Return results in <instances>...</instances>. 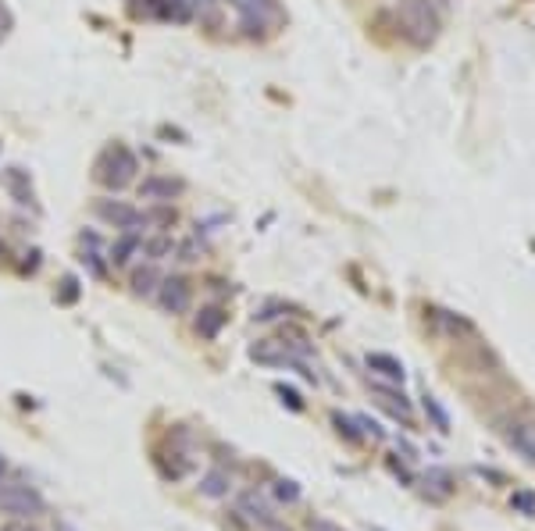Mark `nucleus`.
<instances>
[{
	"instance_id": "f257e3e1",
	"label": "nucleus",
	"mask_w": 535,
	"mask_h": 531,
	"mask_svg": "<svg viewBox=\"0 0 535 531\" xmlns=\"http://www.w3.org/2000/svg\"><path fill=\"white\" fill-rule=\"evenodd\" d=\"M136 171H139V161L136 154L125 147V143H111L100 150V158L93 161V182L111 189V193H122L125 186L136 182Z\"/></svg>"
},
{
	"instance_id": "f03ea898",
	"label": "nucleus",
	"mask_w": 535,
	"mask_h": 531,
	"mask_svg": "<svg viewBox=\"0 0 535 531\" xmlns=\"http://www.w3.org/2000/svg\"><path fill=\"white\" fill-rule=\"evenodd\" d=\"M396 18H400L404 36L417 46L439 36V15H436L432 0H396Z\"/></svg>"
},
{
	"instance_id": "7ed1b4c3",
	"label": "nucleus",
	"mask_w": 535,
	"mask_h": 531,
	"mask_svg": "<svg viewBox=\"0 0 535 531\" xmlns=\"http://www.w3.org/2000/svg\"><path fill=\"white\" fill-rule=\"evenodd\" d=\"M0 514L36 521L40 514H46V499L40 489H33L26 482H0Z\"/></svg>"
},
{
	"instance_id": "20e7f679",
	"label": "nucleus",
	"mask_w": 535,
	"mask_h": 531,
	"mask_svg": "<svg viewBox=\"0 0 535 531\" xmlns=\"http://www.w3.org/2000/svg\"><path fill=\"white\" fill-rule=\"evenodd\" d=\"M236 11H240V29L250 40H261L272 29L275 0H236Z\"/></svg>"
},
{
	"instance_id": "39448f33",
	"label": "nucleus",
	"mask_w": 535,
	"mask_h": 531,
	"mask_svg": "<svg viewBox=\"0 0 535 531\" xmlns=\"http://www.w3.org/2000/svg\"><path fill=\"white\" fill-rule=\"evenodd\" d=\"M93 214L111 225V229H122V232H143V210L125 200H97L93 204Z\"/></svg>"
},
{
	"instance_id": "423d86ee",
	"label": "nucleus",
	"mask_w": 535,
	"mask_h": 531,
	"mask_svg": "<svg viewBox=\"0 0 535 531\" xmlns=\"http://www.w3.org/2000/svg\"><path fill=\"white\" fill-rule=\"evenodd\" d=\"M232 517L240 521V528H264V525L275 521V510H272V503H268L257 489H247L236 499Z\"/></svg>"
},
{
	"instance_id": "0eeeda50",
	"label": "nucleus",
	"mask_w": 535,
	"mask_h": 531,
	"mask_svg": "<svg viewBox=\"0 0 535 531\" xmlns=\"http://www.w3.org/2000/svg\"><path fill=\"white\" fill-rule=\"evenodd\" d=\"M154 296H158V307L165 314H186L190 303H193V286H190L186 275H168V279H161Z\"/></svg>"
},
{
	"instance_id": "6e6552de",
	"label": "nucleus",
	"mask_w": 535,
	"mask_h": 531,
	"mask_svg": "<svg viewBox=\"0 0 535 531\" xmlns=\"http://www.w3.org/2000/svg\"><path fill=\"white\" fill-rule=\"evenodd\" d=\"M182 189H186V182L175 179V175H147V179L139 182V200H150V204H171Z\"/></svg>"
},
{
	"instance_id": "1a4fd4ad",
	"label": "nucleus",
	"mask_w": 535,
	"mask_h": 531,
	"mask_svg": "<svg viewBox=\"0 0 535 531\" xmlns=\"http://www.w3.org/2000/svg\"><path fill=\"white\" fill-rule=\"evenodd\" d=\"M0 186L11 193L15 204L36 210V189H33V179H29L26 168H4V171H0Z\"/></svg>"
},
{
	"instance_id": "9d476101",
	"label": "nucleus",
	"mask_w": 535,
	"mask_h": 531,
	"mask_svg": "<svg viewBox=\"0 0 535 531\" xmlns=\"http://www.w3.org/2000/svg\"><path fill=\"white\" fill-rule=\"evenodd\" d=\"M368 385H371V393L378 396V403H382L386 410H393V414L411 428V421H414L411 400L404 396V389H400V385H389V382H378V378H368Z\"/></svg>"
},
{
	"instance_id": "9b49d317",
	"label": "nucleus",
	"mask_w": 535,
	"mask_h": 531,
	"mask_svg": "<svg viewBox=\"0 0 535 531\" xmlns=\"http://www.w3.org/2000/svg\"><path fill=\"white\" fill-rule=\"evenodd\" d=\"M499 435L507 439L510 450H518L529 464H535V424H529V421H503Z\"/></svg>"
},
{
	"instance_id": "f8f14e48",
	"label": "nucleus",
	"mask_w": 535,
	"mask_h": 531,
	"mask_svg": "<svg viewBox=\"0 0 535 531\" xmlns=\"http://www.w3.org/2000/svg\"><path fill=\"white\" fill-rule=\"evenodd\" d=\"M229 325V314L218 307V303H211V307H201L197 311V318H193V332L207 339V342H214L218 335H221V328Z\"/></svg>"
},
{
	"instance_id": "ddd939ff",
	"label": "nucleus",
	"mask_w": 535,
	"mask_h": 531,
	"mask_svg": "<svg viewBox=\"0 0 535 531\" xmlns=\"http://www.w3.org/2000/svg\"><path fill=\"white\" fill-rule=\"evenodd\" d=\"M421 485H425V495H428L432 503L450 499L453 489H457V482H453V475L447 467H428V471L421 475Z\"/></svg>"
},
{
	"instance_id": "4468645a",
	"label": "nucleus",
	"mask_w": 535,
	"mask_h": 531,
	"mask_svg": "<svg viewBox=\"0 0 535 531\" xmlns=\"http://www.w3.org/2000/svg\"><path fill=\"white\" fill-rule=\"evenodd\" d=\"M143 15L165 22H190V0H143Z\"/></svg>"
},
{
	"instance_id": "2eb2a0df",
	"label": "nucleus",
	"mask_w": 535,
	"mask_h": 531,
	"mask_svg": "<svg viewBox=\"0 0 535 531\" xmlns=\"http://www.w3.org/2000/svg\"><path fill=\"white\" fill-rule=\"evenodd\" d=\"M158 467H161V475H165L168 482L186 478V475L193 471L190 450H186V446H171V453H161V456H158Z\"/></svg>"
},
{
	"instance_id": "dca6fc26",
	"label": "nucleus",
	"mask_w": 535,
	"mask_h": 531,
	"mask_svg": "<svg viewBox=\"0 0 535 531\" xmlns=\"http://www.w3.org/2000/svg\"><path fill=\"white\" fill-rule=\"evenodd\" d=\"M368 371H375V378L389 382V385H404V378H407L404 364L396 357H389V353H368Z\"/></svg>"
},
{
	"instance_id": "f3484780",
	"label": "nucleus",
	"mask_w": 535,
	"mask_h": 531,
	"mask_svg": "<svg viewBox=\"0 0 535 531\" xmlns=\"http://www.w3.org/2000/svg\"><path fill=\"white\" fill-rule=\"evenodd\" d=\"M143 250V232H122L115 243L108 246V264H115V268H125L136 253Z\"/></svg>"
},
{
	"instance_id": "a211bd4d",
	"label": "nucleus",
	"mask_w": 535,
	"mask_h": 531,
	"mask_svg": "<svg viewBox=\"0 0 535 531\" xmlns=\"http://www.w3.org/2000/svg\"><path fill=\"white\" fill-rule=\"evenodd\" d=\"M201 495H207V499H229V492H232V475L225 471V467H211V471H204L201 475Z\"/></svg>"
},
{
	"instance_id": "6ab92c4d",
	"label": "nucleus",
	"mask_w": 535,
	"mask_h": 531,
	"mask_svg": "<svg viewBox=\"0 0 535 531\" xmlns=\"http://www.w3.org/2000/svg\"><path fill=\"white\" fill-rule=\"evenodd\" d=\"M158 286H161V271L154 264H143V268L132 271V292L136 296H154Z\"/></svg>"
},
{
	"instance_id": "aec40b11",
	"label": "nucleus",
	"mask_w": 535,
	"mask_h": 531,
	"mask_svg": "<svg viewBox=\"0 0 535 531\" xmlns=\"http://www.w3.org/2000/svg\"><path fill=\"white\" fill-rule=\"evenodd\" d=\"M150 264H158V260H165L175 253V240L168 236V232H158V236H150V240H143V250H139Z\"/></svg>"
},
{
	"instance_id": "412c9836",
	"label": "nucleus",
	"mask_w": 535,
	"mask_h": 531,
	"mask_svg": "<svg viewBox=\"0 0 535 531\" xmlns=\"http://www.w3.org/2000/svg\"><path fill=\"white\" fill-rule=\"evenodd\" d=\"M436 314V325L443 328V332H450V335H471L475 325L471 322H464L460 314H450V311H432Z\"/></svg>"
},
{
	"instance_id": "4be33fe9",
	"label": "nucleus",
	"mask_w": 535,
	"mask_h": 531,
	"mask_svg": "<svg viewBox=\"0 0 535 531\" xmlns=\"http://www.w3.org/2000/svg\"><path fill=\"white\" fill-rule=\"evenodd\" d=\"M83 268L93 275V279H108V260H104V253H100V246H83Z\"/></svg>"
},
{
	"instance_id": "5701e85b",
	"label": "nucleus",
	"mask_w": 535,
	"mask_h": 531,
	"mask_svg": "<svg viewBox=\"0 0 535 531\" xmlns=\"http://www.w3.org/2000/svg\"><path fill=\"white\" fill-rule=\"evenodd\" d=\"M272 492H275V499L286 503V506H293V503L304 499V492H300V485H296L293 478H275V482H272Z\"/></svg>"
},
{
	"instance_id": "b1692460",
	"label": "nucleus",
	"mask_w": 535,
	"mask_h": 531,
	"mask_svg": "<svg viewBox=\"0 0 535 531\" xmlns=\"http://www.w3.org/2000/svg\"><path fill=\"white\" fill-rule=\"evenodd\" d=\"M332 424H335V432H339L346 443H361V439H365V432H357V428H354L357 421H354V417H343L339 410L332 414Z\"/></svg>"
},
{
	"instance_id": "393cba45",
	"label": "nucleus",
	"mask_w": 535,
	"mask_h": 531,
	"mask_svg": "<svg viewBox=\"0 0 535 531\" xmlns=\"http://www.w3.org/2000/svg\"><path fill=\"white\" fill-rule=\"evenodd\" d=\"M425 414L436 421V428H439V432H450V414L439 407V400H436V396H425Z\"/></svg>"
},
{
	"instance_id": "a878e982",
	"label": "nucleus",
	"mask_w": 535,
	"mask_h": 531,
	"mask_svg": "<svg viewBox=\"0 0 535 531\" xmlns=\"http://www.w3.org/2000/svg\"><path fill=\"white\" fill-rule=\"evenodd\" d=\"M57 300H61V303H76V300H79V282H76L72 275H68V279L61 282V292H57Z\"/></svg>"
},
{
	"instance_id": "bb28decb",
	"label": "nucleus",
	"mask_w": 535,
	"mask_h": 531,
	"mask_svg": "<svg viewBox=\"0 0 535 531\" xmlns=\"http://www.w3.org/2000/svg\"><path fill=\"white\" fill-rule=\"evenodd\" d=\"M357 424L365 428V435H371L375 443H382V439H386V432H382V424H378V421H371V417H365V414L357 417Z\"/></svg>"
},
{
	"instance_id": "cd10ccee",
	"label": "nucleus",
	"mask_w": 535,
	"mask_h": 531,
	"mask_svg": "<svg viewBox=\"0 0 535 531\" xmlns=\"http://www.w3.org/2000/svg\"><path fill=\"white\" fill-rule=\"evenodd\" d=\"M0 531H40V525H33V521H26V517H7Z\"/></svg>"
},
{
	"instance_id": "c85d7f7f",
	"label": "nucleus",
	"mask_w": 535,
	"mask_h": 531,
	"mask_svg": "<svg viewBox=\"0 0 535 531\" xmlns=\"http://www.w3.org/2000/svg\"><path fill=\"white\" fill-rule=\"evenodd\" d=\"M175 250H179V260H197V253H204V246L197 243V236H193L190 243L175 246Z\"/></svg>"
},
{
	"instance_id": "c756f323",
	"label": "nucleus",
	"mask_w": 535,
	"mask_h": 531,
	"mask_svg": "<svg viewBox=\"0 0 535 531\" xmlns=\"http://www.w3.org/2000/svg\"><path fill=\"white\" fill-rule=\"evenodd\" d=\"M514 506H518V510H525V517H535V495L532 492H518V495H514Z\"/></svg>"
},
{
	"instance_id": "7c9ffc66",
	"label": "nucleus",
	"mask_w": 535,
	"mask_h": 531,
	"mask_svg": "<svg viewBox=\"0 0 535 531\" xmlns=\"http://www.w3.org/2000/svg\"><path fill=\"white\" fill-rule=\"evenodd\" d=\"M386 467H389V471H393V475H396V478H400L404 485H411V482H414V478H411V471H407L404 464H396V456H389V460H386Z\"/></svg>"
},
{
	"instance_id": "2f4dec72",
	"label": "nucleus",
	"mask_w": 535,
	"mask_h": 531,
	"mask_svg": "<svg viewBox=\"0 0 535 531\" xmlns=\"http://www.w3.org/2000/svg\"><path fill=\"white\" fill-rule=\"evenodd\" d=\"M307 531H346V528L335 525V521H325V517H311V521H307Z\"/></svg>"
},
{
	"instance_id": "473e14b6",
	"label": "nucleus",
	"mask_w": 535,
	"mask_h": 531,
	"mask_svg": "<svg viewBox=\"0 0 535 531\" xmlns=\"http://www.w3.org/2000/svg\"><path fill=\"white\" fill-rule=\"evenodd\" d=\"M275 393H279V396H283V403H289V410H304V400H300V396H296V393H293V389H286V385H279V389H275Z\"/></svg>"
},
{
	"instance_id": "72a5a7b5",
	"label": "nucleus",
	"mask_w": 535,
	"mask_h": 531,
	"mask_svg": "<svg viewBox=\"0 0 535 531\" xmlns=\"http://www.w3.org/2000/svg\"><path fill=\"white\" fill-rule=\"evenodd\" d=\"M261 531H289L286 525H283V521H279V517H275V521H272V525H264V528Z\"/></svg>"
},
{
	"instance_id": "f704fd0d",
	"label": "nucleus",
	"mask_w": 535,
	"mask_h": 531,
	"mask_svg": "<svg viewBox=\"0 0 535 531\" xmlns=\"http://www.w3.org/2000/svg\"><path fill=\"white\" fill-rule=\"evenodd\" d=\"M54 531H79V528H72L68 521H57V525H54Z\"/></svg>"
},
{
	"instance_id": "c9c22d12",
	"label": "nucleus",
	"mask_w": 535,
	"mask_h": 531,
	"mask_svg": "<svg viewBox=\"0 0 535 531\" xmlns=\"http://www.w3.org/2000/svg\"><path fill=\"white\" fill-rule=\"evenodd\" d=\"M4 471H7V460L0 456V482H4Z\"/></svg>"
}]
</instances>
